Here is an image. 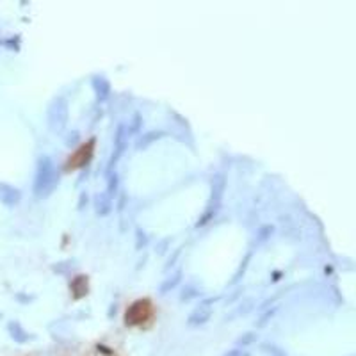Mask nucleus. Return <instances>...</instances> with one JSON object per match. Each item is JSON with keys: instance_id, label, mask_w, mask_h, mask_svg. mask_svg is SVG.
I'll list each match as a JSON object with an SVG mask.
<instances>
[{"instance_id": "nucleus-11", "label": "nucleus", "mask_w": 356, "mask_h": 356, "mask_svg": "<svg viewBox=\"0 0 356 356\" xmlns=\"http://www.w3.org/2000/svg\"><path fill=\"white\" fill-rule=\"evenodd\" d=\"M148 246V235L141 230H137V242H136V248L137 250H143V248Z\"/></svg>"}, {"instance_id": "nucleus-9", "label": "nucleus", "mask_w": 356, "mask_h": 356, "mask_svg": "<svg viewBox=\"0 0 356 356\" xmlns=\"http://www.w3.org/2000/svg\"><path fill=\"white\" fill-rule=\"evenodd\" d=\"M180 276H182V272H177L175 276H171L173 280H166L164 283L161 285V294H166L170 288H173V287H177V283L180 281Z\"/></svg>"}, {"instance_id": "nucleus-3", "label": "nucleus", "mask_w": 356, "mask_h": 356, "mask_svg": "<svg viewBox=\"0 0 356 356\" xmlns=\"http://www.w3.org/2000/svg\"><path fill=\"white\" fill-rule=\"evenodd\" d=\"M150 314H152V306L148 301H136L132 306H128L127 314H125V322L130 326L141 324L150 317Z\"/></svg>"}, {"instance_id": "nucleus-6", "label": "nucleus", "mask_w": 356, "mask_h": 356, "mask_svg": "<svg viewBox=\"0 0 356 356\" xmlns=\"http://www.w3.org/2000/svg\"><path fill=\"white\" fill-rule=\"evenodd\" d=\"M7 196H11V203H18V201H20V191H18L16 187H11V185H0V199H2V201H7Z\"/></svg>"}, {"instance_id": "nucleus-1", "label": "nucleus", "mask_w": 356, "mask_h": 356, "mask_svg": "<svg viewBox=\"0 0 356 356\" xmlns=\"http://www.w3.org/2000/svg\"><path fill=\"white\" fill-rule=\"evenodd\" d=\"M59 183V175L55 170L50 157H41L38 162V173H36L34 192L38 198H47L54 192V189Z\"/></svg>"}, {"instance_id": "nucleus-5", "label": "nucleus", "mask_w": 356, "mask_h": 356, "mask_svg": "<svg viewBox=\"0 0 356 356\" xmlns=\"http://www.w3.org/2000/svg\"><path fill=\"white\" fill-rule=\"evenodd\" d=\"M93 88H94V91H96V94H98V98L100 100H105L107 96H109V93H110V84L109 82L103 79V77H96L93 81Z\"/></svg>"}, {"instance_id": "nucleus-7", "label": "nucleus", "mask_w": 356, "mask_h": 356, "mask_svg": "<svg viewBox=\"0 0 356 356\" xmlns=\"http://www.w3.org/2000/svg\"><path fill=\"white\" fill-rule=\"evenodd\" d=\"M110 207H112V199L109 194H98L96 196V212L100 216H107L110 212Z\"/></svg>"}, {"instance_id": "nucleus-2", "label": "nucleus", "mask_w": 356, "mask_h": 356, "mask_svg": "<svg viewBox=\"0 0 356 356\" xmlns=\"http://www.w3.org/2000/svg\"><path fill=\"white\" fill-rule=\"evenodd\" d=\"M68 119V107H66V100L57 98L54 102V105L48 109V123L54 130H61L66 125Z\"/></svg>"}, {"instance_id": "nucleus-12", "label": "nucleus", "mask_w": 356, "mask_h": 356, "mask_svg": "<svg viewBox=\"0 0 356 356\" xmlns=\"http://www.w3.org/2000/svg\"><path fill=\"white\" fill-rule=\"evenodd\" d=\"M187 292H189V294H183V296H182V301H189V299H192V297L198 296V290H196V288H192V287H187Z\"/></svg>"}, {"instance_id": "nucleus-10", "label": "nucleus", "mask_w": 356, "mask_h": 356, "mask_svg": "<svg viewBox=\"0 0 356 356\" xmlns=\"http://www.w3.org/2000/svg\"><path fill=\"white\" fill-rule=\"evenodd\" d=\"M159 137H161V134H159V132H150V134H146V136H144V139L137 141V148H144V146H148L152 141L159 139Z\"/></svg>"}, {"instance_id": "nucleus-4", "label": "nucleus", "mask_w": 356, "mask_h": 356, "mask_svg": "<svg viewBox=\"0 0 356 356\" xmlns=\"http://www.w3.org/2000/svg\"><path fill=\"white\" fill-rule=\"evenodd\" d=\"M212 301L214 299H207L199 308H196L194 312L189 315V324H203V322H207L208 319H210V315H212V310L208 306Z\"/></svg>"}, {"instance_id": "nucleus-8", "label": "nucleus", "mask_w": 356, "mask_h": 356, "mask_svg": "<svg viewBox=\"0 0 356 356\" xmlns=\"http://www.w3.org/2000/svg\"><path fill=\"white\" fill-rule=\"evenodd\" d=\"M225 185H226V182H225V178H223V175H217L212 182V199H216V205L219 203L221 198H223Z\"/></svg>"}]
</instances>
